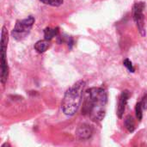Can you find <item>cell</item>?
Returning a JSON list of instances; mask_svg holds the SVG:
<instances>
[{
    "instance_id": "6da1fadb",
    "label": "cell",
    "mask_w": 147,
    "mask_h": 147,
    "mask_svg": "<svg viewBox=\"0 0 147 147\" xmlns=\"http://www.w3.org/2000/svg\"><path fill=\"white\" fill-rule=\"evenodd\" d=\"M108 93L102 87H93L85 91L82 108V115L92 121H101L106 113Z\"/></svg>"
},
{
    "instance_id": "7a4b0ae2",
    "label": "cell",
    "mask_w": 147,
    "mask_h": 147,
    "mask_svg": "<svg viewBox=\"0 0 147 147\" xmlns=\"http://www.w3.org/2000/svg\"><path fill=\"white\" fill-rule=\"evenodd\" d=\"M85 85L86 84L84 80H79L65 91L61 102V109L65 115L72 116L78 110Z\"/></svg>"
},
{
    "instance_id": "3957f363",
    "label": "cell",
    "mask_w": 147,
    "mask_h": 147,
    "mask_svg": "<svg viewBox=\"0 0 147 147\" xmlns=\"http://www.w3.org/2000/svg\"><path fill=\"white\" fill-rule=\"evenodd\" d=\"M34 22L35 19L33 16H28L24 19L17 20L11 31V36L17 41L22 40L30 33Z\"/></svg>"
},
{
    "instance_id": "277c9868",
    "label": "cell",
    "mask_w": 147,
    "mask_h": 147,
    "mask_svg": "<svg viewBox=\"0 0 147 147\" xmlns=\"http://www.w3.org/2000/svg\"><path fill=\"white\" fill-rule=\"evenodd\" d=\"M146 8V3L144 2H137L133 6L132 16L140 34L142 36L146 35V28H145V16L144 9Z\"/></svg>"
},
{
    "instance_id": "5b68a950",
    "label": "cell",
    "mask_w": 147,
    "mask_h": 147,
    "mask_svg": "<svg viewBox=\"0 0 147 147\" xmlns=\"http://www.w3.org/2000/svg\"><path fill=\"white\" fill-rule=\"evenodd\" d=\"M1 51V83L4 85L9 78V65L7 60V47H0Z\"/></svg>"
},
{
    "instance_id": "8992f818",
    "label": "cell",
    "mask_w": 147,
    "mask_h": 147,
    "mask_svg": "<svg viewBox=\"0 0 147 147\" xmlns=\"http://www.w3.org/2000/svg\"><path fill=\"white\" fill-rule=\"evenodd\" d=\"M130 97V92L128 90H123L119 96L118 108H117V116L121 119L124 115V112L126 110V106L127 104L128 99Z\"/></svg>"
},
{
    "instance_id": "52a82bcc",
    "label": "cell",
    "mask_w": 147,
    "mask_h": 147,
    "mask_svg": "<svg viewBox=\"0 0 147 147\" xmlns=\"http://www.w3.org/2000/svg\"><path fill=\"white\" fill-rule=\"evenodd\" d=\"M76 134L79 140H90L91 136L93 135V128L90 125L83 123L76 130Z\"/></svg>"
},
{
    "instance_id": "ba28073f",
    "label": "cell",
    "mask_w": 147,
    "mask_h": 147,
    "mask_svg": "<svg viewBox=\"0 0 147 147\" xmlns=\"http://www.w3.org/2000/svg\"><path fill=\"white\" fill-rule=\"evenodd\" d=\"M51 46L50 40H38L35 44H34V50L38 53H45Z\"/></svg>"
},
{
    "instance_id": "9c48e42d",
    "label": "cell",
    "mask_w": 147,
    "mask_h": 147,
    "mask_svg": "<svg viewBox=\"0 0 147 147\" xmlns=\"http://www.w3.org/2000/svg\"><path fill=\"white\" fill-rule=\"evenodd\" d=\"M43 33H44V37L46 40H51L53 37H57L59 35V28L57 27V28H46L44 30H43Z\"/></svg>"
},
{
    "instance_id": "30bf717a",
    "label": "cell",
    "mask_w": 147,
    "mask_h": 147,
    "mask_svg": "<svg viewBox=\"0 0 147 147\" xmlns=\"http://www.w3.org/2000/svg\"><path fill=\"white\" fill-rule=\"evenodd\" d=\"M124 126L129 133H134L135 130V121L132 115H127L124 121Z\"/></svg>"
},
{
    "instance_id": "8fae6325",
    "label": "cell",
    "mask_w": 147,
    "mask_h": 147,
    "mask_svg": "<svg viewBox=\"0 0 147 147\" xmlns=\"http://www.w3.org/2000/svg\"><path fill=\"white\" fill-rule=\"evenodd\" d=\"M58 42L59 43H64V42H66L69 48L71 49L73 45H74V40L72 39V37L71 36H67V35H62V36H59L58 35Z\"/></svg>"
},
{
    "instance_id": "7c38bea8",
    "label": "cell",
    "mask_w": 147,
    "mask_h": 147,
    "mask_svg": "<svg viewBox=\"0 0 147 147\" xmlns=\"http://www.w3.org/2000/svg\"><path fill=\"white\" fill-rule=\"evenodd\" d=\"M39 1L44 4L53 7H59L64 3V0H39Z\"/></svg>"
},
{
    "instance_id": "4fadbf2b",
    "label": "cell",
    "mask_w": 147,
    "mask_h": 147,
    "mask_svg": "<svg viewBox=\"0 0 147 147\" xmlns=\"http://www.w3.org/2000/svg\"><path fill=\"white\" fill-rule=\"evenodd\" d=\"M143 110L144 109L141 106V103H140V102H139L135 106V115H136V117L139 121H140L143 118Z\"/></svg>"
},
{
    "instance_id": "5bb4252c",
    "label": "cell",
    "mask_w": 147,
    "mask_h": 147,
    "mask_svg": "<svg viewBox=\"0 0 147 147\" xmlns=\"http://www.w3.org/2000/svg\"><path fill=\"white\" fill-rule=\"evenodd\" d=\"M123 65H124L125 67H127V69L129 71V72L134 73V72L135 71V68H134V66L132 61H131L129 59H127V58L123 60Z\"/></svg>"
},
{
    "instance_id": "9a60e30c",
    "label": "cell",
    "mask_w": 147,
    "mask_h": 147,
    "mask_svg": "<svg viewBox=\"0 0 147 147\" xmlns=\"http://www.w3.org/2000/svg\"><path fill=\"white\" fill-rule=\"evenodd\" d=\"M140 103H141V106L143 108L144 110H146L147 109V92L145 94V96L142 97L141 101H140Z\"/></svg>"
}]
</instances>
